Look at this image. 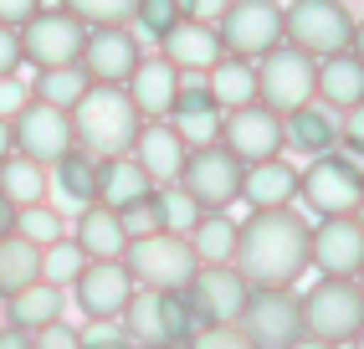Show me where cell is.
I'll list each match as a JSON object with an SVG mask.
<instances>
[{
  "instance_id": "2e32d148",
  "label": "cell",
  "mask_w": 364,
  "mask_h": 349,
  "mask_svg": "<svg viewBox=\"0 0 364 349\" xmlns=\"http://www.w3.org/2000/svg\"><path fill=\"white\" fill-rule=\"evenodd\" d=\"M134 288L139 283L129 278L124 257H87L77 267V278L67 283V298H77V313L82 318H118Z\"/></svg>"
},
{
  "instance_id": "60d3db41",
  "label": "cell",
  "mask_w": 364,
  "mask_h": 349,
  "mask_svg": "<svg viewBox=\"0 0 364 349\" xmlns=\"http://www.w3.org/2000/svg\"><path fill=\"white\" fill-rule=\"evenodd\" d=\"M77 339H82V349H134V339L124 334L118 318H87V329Z\"/></svg>"
},
{
  "instance_id": "4fadbf2b",
  "label": "cell",
  "mask_w": 364,
  "mask_h": 349,
  "mask_svg": "<svg viewBox=\"0 0 364 349\" xmlns=\"http://www.w3.org/2000/svg\"><path fill=\"white\" fill-rule=\"evenodd\" d=\"M236 323L252 339V349H287L303 334V313H298L293 288H252Z\"/></svg>"
},
{
  "instance_id": "7a4b0ae2",
  "label": "cell",
  "mask_w": 364,
  "mask_h": 349,
  "mask_svg": "<svg viewBox=\"0 0 364 349\" xmlns=\"http://www.w3.org/2000/svg\"><path fill=\"white\" fill-rule=\"evenodd\" d=\"M67 118H72V139L98 160L103 155H129V144L144 123L118 83H87V93L67 108Z\"/></svg>"
},
{
  "instance_id": "f35d334b",
  "label": "cell",
  "mask_w": 364,
  "mask_h": 349,
  "mask_svg": "<svg viewBox=\"0 0 364 349\" xmlns=\"http://www.w3.org/2000/svg\"><path fill=\"white\" fill-rule=\"evenodd\" d=\"M180 16H185V11H180V0H134V21H129V26H139L144 36H154V41H159Z\"/></svg>"
},
{
  "instance_id": "4316f807",
  "label": "cell",
  "mask_w": 364,
  "mask_h": 349,
  "mask_svg": "<svg viewBox=\"0 0 364 349\" xmlns=\"http://www.w3.org/2000/svg\"><path fill=\"white\" fill-rule=\"evenodd\" d=\"M72 241H77V252L82 257H124V226H118V211L98 206V201H87L77 211V226H72Z\"/></svg>"
},
{
  "instance_id": "9a60e30c",
  "label": "cell",
  "mask_w": 364,
  "mask_h": 349,
  "mask_svg": "<svg viewBox=\"0 0 364 349\" xmlns=\"http://www.w3.org/2000/svg\"><path fill=\"white\" fill-rule=\"evenodd\" d=\"M308 267H318V278H359V267H364L359 211L318 216V226H308Z\"/></svg>"
},
{
  "instance_id": "9c48e42d",
  "label": "cell",
  "mask_w": 364,
  "mask_h": 349,
  "mask_svg": "<svg viewBox=\"0 0 364 349\" xmlns=\"http://www.w3.org/2000/svg\"><path fill=\"white\" fill-rule=\"evenodd\" d=\"M175 185L196 201V211H226L236 206V190H241V160L226 144H196L185 155Z\"/></svg>"
},
{
  "instance_id": "3957f363",
  "label": "cell",
  "mask_w": 364,
  "mask_h": 349,
  "mask_svg": "<svg viewBox=\"0 0 364 349\" xmlns=\"http://www.w3.org/2000/svg\"><path fill=\"white\" fill-rule=\"evenodd\" d=\"M282 41L318 62V57H333L344 46H354L359 26H354V11L344 0H293V6H282Z\"/></svg>"
},
{
  "instance_id": "b9f144b4",
  "label": "cell",
  "mask_w": 364,
  "mask_h": 349,
  "mask_svg": "<svg viewBox=\"0 0 364 349\" xmlns=\"http://www.w3.org/2000/svg\"><path fill=\"white\" fill-rule=\"evenodd\" d=\"M31 349H82V339L67 318H57V323H46V329L31 334Z\"/></svg>"
},
{
  "instance_id": "ba28073f",
  "label": "cell",
  "mask_w": 364,
  "mask_h": 349,
  "mask_svg": "<svg viewBox=\"0 0 364 349\" xmlns=\"http://www.w3.org/2000/svg\"><path fill=\"white\" fill-rule=\"evenodd\" d=\"M252 72H257V103L272 108L277 118L313 103V57L298 52V46H287V41L267 46L252 62Z\"/></svg>"
},
{
  "instance_id": "484cf974",
  "label": "cell",
  "mask_w": 364,
  "mask_h": 349,
  "mask_svg": "<svg viewBox=\"0 0 364 349\" xmlns=\"http://www.w3.org/2000/svg\"><path fill=\"white\" fill-rule=\"evenodd\" d=\"M282 149H298V155L338 149V113H328L323 103H303L293 113H282Z\"/></svg>"
},
{
  "instance_id": "ab89813d",
  "label": "cell",
  "mask_w": 364,
  "mask_h": 349,
  "mask_svg": "<svg viewBox=\"0 0 364 349\" xmlns=\"http://www.w3.org/2000/svg\"><path fill=\"white\" fill-rule=\"evenodd\" d=\"M185 344L190 349H252V339L241 334V323H200Z\"/></svg>"
},
{
  "instance_id": "ffe728a7",
  "label": "cell",
  "mask_w": 364,
  "mask_h": 349,
  "mask_svg": "<svg viewBox=\"0 0 364 349\" xmlns=\"http://www.w3.org/2000/svg\"><path fill=\"white\" fill-rule=\"evenodd\" d=\"M169 123L185 134V144H215L221 139V108L210 98L205 72H180V88H175V103H169Z\"/></svg>"
},
{
  "instance_id": "277c9868",
  "label": "cell",
  "mask_w": 364,
  "mask_h": 349,
  "mask_svg": "<svg viewBox=\"0 0 364 349\" xmlns=\"http://www.w3.org/2000/svg\"><path fill=\"white\" fill-rule=\"evenodd\" d=\"M298 313H303V334H318L338 349L364 334V293L354 278H318L298 298Z\"/></svg>"
},
{
  "instance_id": "5bb4252c",
  "label": "cell",
  "mask_w": 364,
  "mask_h": 349,
  "mask_svg": "<svg viewBox=\"0 0 364 349\" xmlns=\"http://www.w3.org/2000/svg\"><path fill=\"white\" fill-rule=\"evenodd\" d=\"M11 144H16L21 160L52 170L77 139H72V118H67V108H52V103H36V98H26V108L11 118Z\"/></svg>"
},
{
  "instance_id": "8fae6325",
  "label": "cell",
  "mask_w": 364,
  "mask_h": 349,
  "mask_svg": "<svg viewBox=\"0 0 364 349\" xmlns=\"http://www.w3.org/2000/svg\"><path fill=\"white\" fill-rule=\"evenodd\" d=\"M247 293H252V283L241 278L231 262H200L190 272V283L180 288V298H185V308L196 313V323H236Z\"/></svg>"
},
{
  "instance_id": "d4e9b609",
  "label": "cell",
  "mask_w": 364,
  "mask_h": 349,
  "mask_svg": "<svg viewBox=\"0 0 364 349\" xmlns=\"http://www.w3.org/2000/svg\"><path fill=\"white\" fill-rule=\"evenodd\" d=\"M62 313H67V288L46 283V278L16 288V293L6 298V323H11V329H26V334L46 329V323H57Z\"/></svg>"
},
{
  "instance_id": "ee69618b",
  "label": "cell",
  "mask_w": 364,
  "mask_h": 349,
  "mask_svg": "<svg viewBox=\"0 0 364 349\" xmlns=\"http://www.w3.org/2000/svg\"><path fill=\"white\" fill-rule=\"evenodd\" d=\"M159 195H164V211H169V226H190L196 221V201L180 190V185H159Z\"/></svg>"
},
{
  "instance_id": "7402d4cb",
  "label": "cell",
  "mask_w": 364,
  "mask_h": 349,
  "mask_svg": "<svg viewBox=\"0 0 364 349\" xmlns=\"http://www.w3.org/2000/svg\"><path fill=\"white\" fill-rule=\"evenodd\" d=\"M236 201H247L252 211H277V206H293L298 201V170L287 165L282 155H267L241 165V190Z\"/></svg>"
},
{
  "instance_id": "d6a6232c",
  "label": "cell",
  "mask_w": 364,
  "mask_h": 349,
  "mask_svg": "<svg viewBox=\"0 0 364 349\" xmlns=\"http://www.w3.org/2000/svg\"><path fill=\"white\" fill-rule=\"evenodd\" d=\"M52 170H57V190L67 201H77V206L92 201V190H98V155H87L82 144H72Z\"/></svg>"
},
{
  "instance_id": "7bdbcfd3",
  "label": "cell",
  "mask_w": 364,
  "mask_h": 349,
  "mask_svg": "<svg viewBox=\"0 0 364 349\" xmlns=\"http://www.w3.org/2000/svg\"><path fill=\"white\" fill-rule=\"evenodd\" d=\"M359 144H364V108H344L338 113V149L359 160Z\"/></svg>"
},
{
  "instance_id": "d590c367",
  "label": "cell",
  "mask_w": 364,
  "mask_h": 349,
  "mask_svg": "<svg viewBox=\"0 0 364 349\" xmlns=\"http://www.w3.org/2000/svg\"><path fill=\"white\" fill-rule=\"evenodd\" d=\"M67 16H77L82 26H129L134 0H57Z\"/></svg>"
},
{
  "instance_id": "603a6c76",
  "label": "cell",
  "mask_w": 364,
  "mask_h": 349,
  "mask_svg": "<svg viewBox=\"0 0 364 349\" xmlns=\"http://www.w3.org/2000/svg\"><path fill=\"white\" fill-rule=\"evenodd\" d=\"M175 88H180V67L164 62L159 52L154 57H139L134 72L124 78V93H129V103L139 108V118H169Z\"/></svg>"
},
{
  "instance_id": "db71d44e",
  "label": "cell",
  "mask_w": 364,
  "mask_h": 349,
  "mask_svg": "<svg viewBox=\"0 0 364 349\" xmlns=\"http://www.w3.org/2000/svg\"><path fill=\"white\" fill-rule=\"evenodd\" d=\"M134 349H175V344H134Z\"/></svg>"
},
{
  "instance_id": "1f68e13d",
  "label": "cell",
  "mask_w": 364,
  "mask_h": 349,
  "mask_svg": "<svg viewBox=\"0 0 364 349\" xmlns=\"http://www.w3.org/2000/svg\"><path fill=\"white\" fill-rule=\"evenodd\" d=\"M82 93H87V72H82L77 62H62V67H36V83H31V98H36V103L72 108Z\"/></svg>"
},
{
  "instance_id": "f907efd6",
  "label": "cell",
  "mask_w": 364,
  "mask_h": 349,
  "mask_svg": "<svg viewBox=\"0 0 364 349\" xmlns=\"http://www.w3.org/2000/svg\"><path fill=\"white\" fill-rule=\"evenodd\" d=\"M287 349H338V344H328V339H318V334H298Z\"/></svg>"
},
{
  "instance_id": "6da1fadb",
  "label": "cell",
  "mask_w": 364,
  "mask_h": 349,
  "mask_svg": "<svg viewBox=\"0 0 364 349\" xmlns=\"http://www.w3.org/2000/svg\"><path fill=\"white\" fill-rule=\"evenodd\" d=\"M231 267L252 288H293L308 272V221L293 206L252 211L247 221H236Z\"/></svg>"
},
{
  "instance_id": "cb8c5ba5",
  "label": "cell",
  "mask_w": 364,
  "mask_h": 349,
  "mask_svg": "<svg viewBox=\"0 0 364 349\" xmlns=\"http://www.w3.org/2000/svg\"><path fill=\"white\" fill-rule=\"evenodd\" d=\"M159 57H164V62H175L180 72H210L215 57H221V36H215L210 21L180 16L175 26L159 36Z\"/></svg>"
},
{
  "instance_id": "7c38bea8",
  "label": "cell",
  "mask_w": 364,
  "mask_h": 349,
  "mask_svg": "<svg viewBox=\"0 0 364 349\" xmlns=\"http://www.w3.org/2000/svg\"><path fill=\"white\" fill-rule=\"evenodd\" d=\"M16 36H21V62H31V67H62V62H77L87 26L77 16H67L62 6H41L36 16H26L16 26Z\"/></svg>"
},
{
  "instance_id": "83f0119b",
  "label": "cell",
  "mask_w": 364,
  "mask_h": 349,
  "mask_svg": "<svg viewBox=\"0 0 364 349\" xmlns=\"http://www.w3.org/2000/svg\"><path fill=\"white\" fill-rule=\"evenodd\" d=\"M144 190H154V185H149V174H144L129 155H103L98 160V190H92V201H98V206L118 211V206L139 201Z\"/></svg>"
},
{
  "instance_id": "f546056e",
  "label": "cell",
  "mask_w": 364,
  "mask_h": 349,
  "mask_svg": "<svg viewBox=\"0 0 364 349\" xmlns=\"http://www.w3.org/2000/svg\"><path fill=\"white\" fill-rule=\"evenodd\" d=\"M185 241H190V252H196V262H231V252H236V216L231 211H196Z\"/></svg>"
},
{
  "instance_id": "f1b7e54d",
  "label": "cell",
  "mask_w": 364,
  "mask_h": 349,
  "mask_svg": "<svg viewBox=\"0 0 364 349\" xmlns=\"http://www.w3.org/2000/svg\"><path fill=\"white\" fill-rule=\"evenodd\" d=\"M205 83H210V98H215V108H241V103H257V72H252V57H231L221 52L215 57V67L205 72Z\"/></svg>"
},
{
  "instance_id": "e0dca14e",
  "label": "cell",
  "mask_w": 364,
  "mask_h": 349,
  "mask_svg": "<svg viewBox=\"0 0 364 349\" xmlns=\"http://www.w3.org/2000/svg\"><path fill=\"white\" fill-rule=\"evenodd\" d=\"M241 165L252 160H267V155H282V118L262 103H241V108H226L221 113V139Z\"/></svg>"
},
{
  "instance_id": "816d5d0a",
  "label": "cell",
  "mask_w": 364,
  "mask_h": 349,
  "mask_svg": "<svg viewBox=\"0 0 364 349\" xmlns=\"http://www.w3.org/2000/svg\"><path fill=\"white\" fill-rule=\"evenodd\" d=\"M16 155V144H11V118H0V165H6Z\"/></svg>"
},
{
  "instance_id": "44dd1931",
  "label": "cell",
  "mask_w": 364,
  "mask_h": 349,
  "mask_svg": "<svg viewBox=\"0 0 364 349\" xmlns=\"http://www.w3.org/2000/svg\"><path fill=\"white\" fill-rule=\"evenodd\" d=\"M313 103H323L328 113L364 108V62H359L354 46L313 62Z\"/></svg>"
},
{
  "instance_id": "52a82bcc",
  "label": "cell",
  "mask_w": 364,
  "mask_h": 349,
  "mask_svg": "<svg viewBox=\"0 0 364 349\" xmlns=\"http://www.w3.org/2000/svg\"><path fill=\"white\" fill-rule=\"evenodd\" d=\"M118 323H124V334L134 344H175V349L200 329L196 313L185 308V298L180 293H159V288H134L124 313H118Z\"/></svg>"
},
{
  "instance_id": "74e56055",
  "label": "cell",
  "mask_w": 364,
  "mask_h": 349,
  "mask_svg": "<svg viewBox=\"0 0 364 349\" xmlns=\"http://www.w3.org/2000/svg\"><path fill=\"white\" fill-rule=\"evenodd\" d=\"M16 231L31 236L36 246H46V241L67 236V221H62V211H52L46 201H36V206H21V211H16Z\"/></svg>"
},
{
  "instance_id": "ac0fdd59",
  "label": "cell",
  "mask_w": 364,
  "mask_h": 349,
  "mask_svg": "<svg viewBox=\"0 0 364 349\" xmlns=\"http://www.w3.org/2000/svg\"><path fill=\"white\" fill-rule=\"evenodd\" d=\"M139 57H144V46H139L134 26H87L77 67L87 72V83H118L124 88V78L134 72Z\"/></svg>"
},
{
  "instance_id": "681fc988",
  "label": "cell",
  "mask_w": 364,
  "mask_h": 349,
  "mask_svg": "<svg viewBox=\"0 0 364 349\" xmlns=\"http://www.w3.org/2000/svg\"><path fill=\"white\" fill-rule=\"evenodd\" d=\"M0 349H31V334H26V329H11V323H6V329H0Z\"/></svg>"
},
{
  "instance_id": "f5cc1de1",
  "label": "cell",
  "mask_w": 364,
  "mask_h": 349,
  "mask_svg": "<svg viewBox=\"0 0 364 349\" xmlns=\"http://www.w3.org/2000/svg\"><path fill=\"white\" fill-rule=\"evenodd\" d=\"M11 226H16V206L6 201V195H0V236H6Z\"/></svg>"
},
{
  "instance_id": "5b68a950",
  "label": "cell",
  "mask_w": 364,
  "mask_h": 349,
  "mask_svg": "<svg viewBox=\"0 0 364 349\" xmlns=\"http://www.w3.org/2000/svg\"><path fill=\"white\" fill-rule=\"evenodd\" d=\"M298 195L308 211L318 216H349L364 201V174L359 160L344 149H323V155H308V165L298 170Z\"/></svg>"
},
{
  "instance_id": "8d00e7d4",
  "label": "cell",
  "mask_w": 364,
  "mask_h": 349,
  "mask_svg": "<svg viewBox=\"0 0 364 349\" xmlns=\"http://www.w3.org/2000/svg\"><path fill=\"white\" fill-rule=\"evenodd\" d=\"M87 257L77 252V241L72 236H57V241H46L41 246V278L46 283H57V288H67L72 278H77V267H82Z\"/></svg>"
},
{
  "instance_id": "30bf717a",
  "label": "cell",
  "mask_w": 364,
  "mask_h": 349,
  "mask_svg": "<svg viewBox=\"0 0 364 349\" xmlns=\"http://www.w3.org/2000/svg\"><path fill=\"white\" fill-rule=\"evenodd\" d=\"M221 36V52L231 57H262L267 46L282 41V6L277 0H226V11L210 21Z\"/></svg>"
},
{
  "instance_id": "e575fe53",
  "label": "cell",
  "mask_w": 364,
  "mask_h": 349,
  "mask_svg": "<svg viewBox=\"0 0 364 349\" xmlns=\"http://www.w3.org/2000/svg\"><path fill=\"white\" fill-rule=\"evenodd\" d=\"M118 226H124V236H149V231H164V226H169V211H164L159 185H154V190H144L139 201L118 206Z\"/></svg>"
},
{
  "instance_id": "bcb514c9",
  "label": "cell",
  "mask_w": 364,
  "mask_h": 349,
  "mask_svg": "<svg viewBox=\"0 0 364 349\" xmlns=\"http://www.w3.org/2000/svg\"><path fill=\"white\" fill-rule=\"evenodd\" d=\"M16 67H21V36L16 26H0V78H16Z\"/></svg>"
},
{
  "instance_id": "7dc6e473",
  "label": "cell",
  "mask_w": 364,
  "mask_h": 349,
  "mask_svg": "<svg viewBox=\"0 0 364 349\" xmlns=\"http://www.w3.org/2000/svg\"><path fill=\"white\" fill-rule=\"evenodd\" d=\"M36 11H41V0H0V26H21Z\"/></svg>"
},
{
  "instance_id": "836d02e7",
  "label": "cell",
  "mask_w": 364,
  "mask_h": 349,
  "mask_svg": "<svg viewBox=\"0 0 364 349\" xmlns=\"http://www.w3.org/2000/svg\"><path fill=\"white\" fill-rule=\"evenodd\" d=\"M0 195H6L16 211L46 201V165H31V160L11 155L6 165H0Z\"/></svg>"
},
{
  "instance_id": "d6986e66",
  "label": "cell",
  "mask_w": 364,
  "mask_h": 349,
  "mask_svg": "<svg viewBox=\"0 0 364 349\" xmlns=\"http://www.w3.org/2000/svg\"><path fill=\"white\" fill-rule=\"evenodd\" d=\"M185 155H190V144H185V134L169 118H144L134 144H129V160L149 174V185H175Z\"/></svg>"
},
{
  "instance_id": "c3c4849f",
  "label": "cell",
  "mask_w": 364,
  "mask_h": 349,
  "mask_svg": "<svg viewBox=\"0 0 364 349\" xmlns=\"http://www.w3.org/2000/svg\"><path fill=\"white\" fill-rule=\"evenodd\" d=\"M180 11L196 16V21H215V16L226 11V0H180Z\"/></svg>"
},
{
  "instance_id": "f6af8a7d",
  "label": "cell",
  "mask_w": 364,
  "mask_h": 349,
  "mask_svg": "<svg viewBox=\"0 0 364 349\" xmlns=\"http://www.w3.org/2000/svg\"><path fill=\"white\" fill-rule=\"evenodd\" d=\"M26 98H31V88H26V83L0 78V118H16L21 108H26Z\"/></svg>"
},
{
  "instance_id": "4dcf8cb0",
  "label": "cell",
  "mask_w": 364,
  "mask_h": 349,
  "mask_svg": "<svg viewBox=\"0 0 364 349\" xmlns=\"http://www.w3.org/2000/svg\"><path fill=\"white\" fill-rule=\"evenodd\" d=\"M36 278H41V246L11 226L0 236V298H11L16 288H26Z\"/></svg>"
},
{
  "instance_id": "8992f818",
  "label": "cell",
  "mask_w": 364,
  "mask_h": 349,
  "mask_svg": "<svg viewBox=\"0 0 364 349\" xmlns=\"http://www.w3.org/2000/svg\"><path fill=\"white\" fill-rule=\"evenodd\" d=\"M124 267L139 288H159V293H180L196 272V252H190L185 231L164 226V231H149V236H129L124 246Z\"/></svg>"
}]
</instances>
